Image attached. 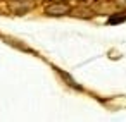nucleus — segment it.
<instances>
[{
	"instance_id": "2",
	"label": "nucleus",
	"mask_w": 126,
	"mask_h": 122,
	"mask_svg": "<svg viewBox=\"0 0 126 122\" xmlns=\"http://www.w3.org/2000/svg\"><path fill=\"white\" fill-rule=\"evenodd\" d=\"M69 11H71V7H69L67 2H50V4L45 5V14L47 16L59 17V16H66Z\"/></svg>"
},
{
	"instance_id": "3",
	"label": "nucleus",
	"mask_w": 126,
	"mask_h": 122,
	"mask_svg": "<svg viewBox=\"0 0 126 122\" xmlns=\"http://www.w3.org/2000/svg\"><path fill=\"white\" fill-rule=\"evenodd\" d=\"M126 21V11L124 12H117V14H114V16H110L109 17V24H119V23H124Z\"/></svg>"
},
{
	"instance_id": "1",
	"label": "nucleus",
	"mask_w": 126,
	"mask_h": 122,
	"mask_svg": "<svg viewBox=\"0 0 126 122\" xmlns=\"http://www.w3.org/2000/svg\"><path fill=\"white\" fill-rule=\"evenodd\" d=\"M35 7V0H9V9L16 16H23Z\"/></svg>"
},
{
	"instance_id": "4",
	"label": "nucleus",
	"mask_w": 126,
	"mask_h": 122,
	"mask_svg": "<svg viewBox=\"0 0 126 122\" xmlns=\"http://www.w3.org/2000/svg\"><path fill=\"white\" fill-rule=\"evenodd\" d=\"M117 4H121V5H126V0H117Z\"/></svg>"
}]
</instances>
